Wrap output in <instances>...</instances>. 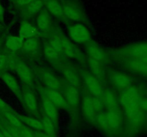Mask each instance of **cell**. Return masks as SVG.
Returning <instances> with one entry per match:
<instances>
[{
  "label": "cell",
  "mask_w": 147,
  "mask_h": 137,
  "mask_svg": "<svg viewBox=\"0 0 147 137\" xmlns=\"http://www.w3.org/2000/svg\"><path fill=\"white\" fill-rule=\"evenodd\" d=\"M68 37L78 44H86L91 40V34L88 29L83 23L71 24L67 30Z\"/></svg>",
  "instance_id": "obj_9"
},
{
  "label": "cell",
  "mask_w": 147,
  "mask_h": 137,
  "mask_svg": "<svg viewBox=\"0 0 147 137\" xmlns=\"http://www.w3.org/2000/svg\"><path fill=\"white\" fill-rule=\"evenodd\" d=\"M86 92H83V95L81 96L80 105H81L82 111L86 119L90 121H93L97 112L93 106L92 95L86 89Z\"/></svg>",
  "instance_id": "obj_16"
},
{
  "label": "cell",
  "mask_w": 147,
  "mask_h": 137,
  "mask_svg": "<svg viewBox=\"0 0 147 137\" xmlns=\"http://www.w3.org/2000/svg\"><path fill=\"white\" fill-rule=\"evenodd\" d=\"M20 121L22 122L24 125L27 126L30 128L39 131H43V124L41 120L34 118L31 116H22L18 114Z\"/></svg>",
  "instance_id": "obj_28"
},
{
  "label": "cell",
  "mask_w": 147,
  "mask_h": 137,
  "mask_svg": "<svg viewBox=\"0 0 147 137\" xmlns=\"http://www.w3.org/2000/svg\"><path fill=\"white\" fill-rule=\"evenodd\" d=\"M20 51H21L23 56L30 59L38 58L41 53V45L37 37L24 39V44Z\"/></svg>",
  "instance_id": "obj_14"
},
{
  "label": "cell",
  "mask_w": 147,
  "mask_h": 137,
  "mask_svg": "<svg viewBox=\"0 0 147 137\" xmlns=\"http://www.w3.org/2000/svg\"><path fill=\"white\" fill-rule=\"evenodd\" d=\"M146 94H147V90H146Z\"/></svg>",
  "instance_id": "obj_37"
},
{
  "label": "cell",
  "mask_w": 147,
  "mask_h": 137,
  "mask_svg": "<svg viewBox=\"0 0 147 137\" xmlns=\"http://www.w3.org/2000/svg\"><path fill=\"white\" fill-rule=\"evenodd\" d=\"M86 64L88 67V71L103 85L107 80V72L105 69L104 64L89 57H86Z\"/></svg>",
  "instance_id": "obj_17"
},
{
  "label": "cell",
  "mask_w": 147,
  "mask_h": 137,
  "mask_svg": "<svg viewBox=\"0 0 147 137\" xmlns=\"http://www.w3.org/2000/svg\"><path fill=\"white\" fill-rule=\"evenodd\" d=\"M7 65H9V57L0 54V71H2Z\"/></svg>",
  "instance_id": "obj_32"
},
{
  "label": "cell",
  "mask_w": 147,
  "mask_h": 137,
  "mask_svg": "<svg viewBox=\"0 0 147 137\" xmlns=\"http://www.w3.org/2000/svg\"><path fill=\"white\" fill-rule=\"evenodd\" d=\"M24 39L20 36H11L6 41V47L13 52L20 51L24 44Z\"/></svg>",
  "instance_id": "obj_29"
},
{
  "label": "cell",
  "mask_w": 147,
  "mask_h": 137,
  "mask_svg": "<svg viewBox=\"0 0 147 137\" xmlns=\"http://www.w3.org/2000/svg\"><path fill=\"white\" fill-rule=\"evenodd\" d=\"M144 93L139 87L133 85L121 91L119 105L124 111L129 124L133 128L142 127L146 123V114L140 105V100Z\"/></svg>",
  "instance_id": "obj_2"
},
{
  "label": "cell",
  "mask_w": 147,
  "mask_h": 137,
  "mask_svg": "<svg viewBox=\"0 0 147 137\" xmlns=\"http://www.w3.org/2000/svg\"><path fill=\"white\" fill-rule=\"evenodd\" d=\"M43 54L45 58V59L47 61L52 64L53 67H55L63 59H64V57L62 54L59 50L55 48L53 46H52L48 41H45L43 44V49H42Z\"/></svg>",
  "instance_id": "obj_20"
},
{
  "label": "cell",
  "mask_w": 147,
  "mask_h": 137,
  "mask_svg": "<svg viewBox=\"0 0 147 137\" xmlns=\"http://www.w3.org/2000/svg\"><path fill=\"white\" fill-rule=\"evenodd\" d=\"M60 51L63 57L69 60H76L81 64H86V58L74 42L60 28L54 26Z\"/></svg>",
  "instance_id": "obj_3"
},
{
  "label": "cell",
  "mask_w": 147,
  "mask_h": 137,
  "mask_svg": "<svg viewBox=\"0 0 147 137\" xmlns=\"http://www.w3.org/2000/svg\"><path fill=\"white\" fill-rule=\"evenodd\" d=\"M45 9L52 17L61 21H67L63 14V6L60 0H43Z\"/></svg>",
  "instance_id": "obj_21"
},
{
  "label": "cell",
  "mask_w": 147,
  "mask_h": 137,
  "mask_svg": "<svg viewBox=\"0 0 147 137\" xmlns=\"http://www.w3.org/2000/svg\"><path fill=\"white\" fill-rule=\"evenodd\" d=\"M1 79L3 80L6 85L9 88L14 94V95L20 100H21L22 97V87L19 84L18 81L16 80L14 76L11 75L9 73H3L1 76Z\"/></svg>",
  "instance_id": "obj_24"
},
{
  "label": "cell",
  "mask_w": 147,
  "mask_h": 137,
  "mask_svg": "<svg viewBox=\"0 0 147 137\" xmlns=\"http://www.w3.org/2000/svg\"><path fill=\"white\" fill-rule=\"evenodd\" d=\"M34 71L42 84L43 87L61 91L64 81L51 69L45 67H37L34 68Z\"/></svg>",
  "instance_id": "obj_7"
},
{
  "label": "cell",
  "mask_w": 147,
  "mask_h": 137,
  "mask_svg": "<svg viewBox=\"0 0 147 137\" xmlns=\"http://www.w3.org/2000/svg\"><path fill=\"white\" fill-rule=\"evenodd\" d=\"M20 101L30 114L34 116L37 117L40 116L38 100L32 88L27 86H23L22 87V97Z\"/></svg>",
  "instance_id": "obj_11"
},
{
  "label": "cell",
  "mask_w": 147,
  "mask_h": 137,
  "mask_svg": "<svg viewBox=\"0 0 147 137\" xmlns=\"http://www.w3.org/2000/svg\"><path fill=\"white\" fill-rule=\"evenodd\" d=\"M109 129H117L123 123V116L120 108L106 110L105 112Z\"/></svg>",
  "instance_id": "obj_22"
},
{
  "label": "cell",
  "mask_w": 147,
  "mask_h": 137,
  "mask_svg": "<svg viewBox=\"0 0 147 137\" xmlns=\"http://www.w3.org/2000/svg\"><path fill=\"white\" fill-rule=\"evenodd\" d=\"M106 72L111 84L119 91H122L134 85V81L132 77L123 71L111 69Z\"/></svg>",
  "instance_id": "obj_8"
},
{
  "label": "cell",
  "mask_w": 147,
  "mask_h": 137,
  "mask_svg": "<svg viewBox=\"0 0 147 137\" xmlns=\"http://www.w3.org/2000/svg\"><path fill=\"white\" fill-rule=\"evenodd\" d=\"M0 124H1V122H0Z\"/></svg>",
  "instance_id": "obj_38"
},
{
  "label": "cell",
  "mask_w": 147,
  "mask_h": 137,
  "mask_svg": "<svg viewBox=\"0 0 147 137\" xmlns=\"http://www.w3.org/2000/svg\"><path fill=\"white\" fill-rule=\"evenodd\" d=\"M9 1H11L15 6L22 9L28 5L33 0H9Z\"/></svg>",
  "instance_id": "obj_31"
},
{
  "label": "cell",
  "mask_w": 147,
  "mask_h": 137,
  "mask_svg": "<svg viewBox=\"0 0 147 137\" xmlns=\"http://www.w3.org/2000/svg\"><path fill=\"white\" fill-rule=\"evenodd\" d=\"M4 7H3L2 4H1V2H0V20L3 19V17H4Z\"/></svg>",
  "instance_id": "obj_35"
},
{
  "label": "cell",
  "mask_w": 147,
  "mask_h": 137,
  "mask_svg": "<svg viewBox=\"0 0 147 137\" xmlns=\"http://www.w3.org/2000/svg\"><path fill=\"white\" fill-rule=\"evenodd\" d=\"M34 135L36 137H54L52 136L48 135V134H45V133H42V132H36L34 133Z\"/></svg>",
  "instance_id": "obj_34"
},
{
  "label": "cell",
  "mask_w": 147,
  "mask_h": 137,
  "mask_svg": "<svg viewBox=\"0 0 147 137\" xmlns=\"http://www.w3.org/2000/svg\"><path fill=\"white\" fill-rule=\"evenodd\" d=\"M45 8L43 0H33L28 5L22 8L23 14L27 17H31L38 14Z\"/></svg>",
  "instance_id": "obj_26"
},
{
  "label": "cell",
  "mask_w": 147,
  "mask_h": 137,
  "mask_svg": "<svg viewBox=\"0 0 147 137\" xmlns=\"http://www.w3.org/2000/svg\"><path fill=\"white\" fill-rule=\"evenodd\" d=\"M38 91L39 94H40V101H41L42 108L43 110V113L55 125L57 123V121H58L59 118L57 108L47 98V97L43 94L41 90L38 89Z\"/></svg>",
  "instance_id": "obj_18"
},
{
  "label": "cell",
  "mask_w": 147,
  "mask_h": 137,
  "mask_svg": "<svg viewBox=\"0 0 147 137\" xmlns=\"http://www.w3.org/2000/svg\"><path fill=\"white\" fill-rule=\"evenodd\" d=\"M146 122L147 123V114H146Z\"/></svg>",
  "instance_id": "obj_36"
},
{
  "label": "cell",
  "mask_w": 147,
  "mask_h": 137,
  "mask_svg": "<svg viewBox=\"0 0 147 137\" xmlns=\"http://www.w3.org/2000/svg\"><path fill=\"white\" fill-rule=\"evenodd\" d=\"M38 89L41 90L43 94L47 97L49 100L57 107V108H61L64 110H69L68 105L65 101L64 96L60 91L57 90L50 89V88H45L41 86L38 88Z\"/></svg>",
  "instance_id": "obj_15"
},
{
  "label": "cell",
  "mask_w": 147,
  "mask_h": 137,
  "mask_svg": "<svg viewBox=\"0 0 147 137\" xmlns=\"http://www.w3.org/2000/svg\"><path fill=\"white\" fill-rule=\"evenodd\" d=\"M111 57L120 62L130 73L147 79V41L118 49L111 54Z\"/></svg>",
  "instance_id": "obj_1"
},
{
  "label": "cell",
  "mask_w": 147,
  "mask_h": 137,
  "mask_svg": "<svg viewBox=\"0 0 147 137\" xmlns=\"http://www.w3.org/2000/svg\"><path fill=\"white\" fill-rule=\"evenodd\" d=\"M60 91L65 98L66 102L68 105L69 110H72L73 111H77L78 107L80 106V101H81L80 88L67 84L64 81Z\"/></svg>",
  "instance_id": "obj_12"
},
{
  "label": "cell",
  "mask_w": 147,
  "mask_h": 137,
  "mask_svg": "<svg viewBox=\"0 0 147 137\" xmlns=\"http://www.w3.org/2000/svg\"><path fill=\"white\" fill-rule=\"evenodd\" d=\"M80 74L85 88L93 96L101 97L104 89L101 83L88 70L80 69Z\"/></svg>",
  "instance_id": "obj_10"
},
{
  "label": "cell",
  "mask_w": 147,
  "mask_h": 137,
  "mask_svg": "<svg viewBox=\"0 0 147 137\" xmlns=\"http://www.w3.org/2000/svg\"><path fill=\"white\" fill-rule=\"evenodd\" d=\"M1 114H2L3 117L5 120V122L9 124V125L16 127V128H20V127L24 125L22 122L20 121L18 114L14 112L12 109L4 111L1 112Z\"/></svg>",
  "instance_id": "obj_27"
},
{
  "label": "cell",
  "mask_w": 147,
  "mask_h": 137,
  "mask_svg": "<svg viewBox=\"0 0 147 137\" xmlns=\"http://www.w3.org/2000/svg\"><path fill=\"white\" fill-rule=\"evenodd\" d=\"M53 23L52 16L45 8L37 14L36 25L40 32L47 35L50 29L53 28Z\"/></svg>",
  "instance_id": "obj_19"
},
{
  "label": "cell",
  "mask_w": 147,
  "mask_h": 137,
  "mask_svg": "<svg viewBox=\"0 0 147 137\" xmlns=\"http://www.w3.org/2000/svg\"><path fill=\"white\" fill-rule=\"evenodd\" d=\"M66 20L82 23L88 21V17L78 0H60Z\"/></svg>",
  "instance_id": "obj_6"
},
{
  "label": "cell",
  "mask_w": 147,
  "mask_h": 137,
  "mask_svg": "<svg viewBox=\"0 0 147 137\" xmlns=\"http://www.w3.org/2000/svg\"><path fill=\"white\" fill-rule=\"evenodd\" d=\"M101 98L103 100L104 108H106V110L119 108L120 105H119V96L116 95L113 90L108 88L103 89Z\"/></svg>",
  "instance_id": "obj_23"
},
{
  "label": "cell",
  "mask_w": 147,
  "mask_h": 137,
  "mask_svg": "<svg viewBox=\"0 0 147 137\" xmlns=\"http://www.w3.org/2000/svg\"><path fill=\"white\" fill-rule=\"evenodd\" d=\"M84 46L87 57L99 61L103 64L110 61L111 59V54H109L101 46L98 44L96 42L90 40V41L84 44Z\"/></svg>",
  "instance_id": "obj_13"
},
{
  "label": "cell",
  "mask_w": 147,
  "mask_h": 137,
  "mask_svg": "<svg viewBox=\"0 0 147 137\" xmlns=\"http://www.w3.org/2000/svg\"><path fill=\"white\" fill-rule=\"evenodd\" d=\"M9 66L12 68L24 86L32 88L34 86V76L32 69L22 57H9Z\"/></svg>",
  "instance_id": "obj_4"
},
{
  "label": "cell",
  "mask_w": 147,
  "mask_h": 137,
  "mask_svg": "<svg viewBox=\"0 0 147 137\" xmlns=\"http://www.w3.org/2000/svg\"><path fill=\"white\" fill-rule=\"evenodd\" d=\"M60 74L62 79L67 84L73 85L80 88L81 86L82 79L80 70L70 61L64 58L55 67Z\"/></svg>",
  "instance_id": "obj_5"
},
{
  "label": "cell",
  "mask_w": 147,
  "mask_h": 137,
  "mask_svg": "<svg viewBox=\"0 0 147 137\" xmlns=\"http://www.w3.org/2000/svg\"><path fill=\"white\" fill-rule=\"evenodd\" d=\"M11 109L9 106L7 104V103L4 101V100L1 99L0 98V112H3L4 111H7V110Z\"/></svg>",
  "instance_id": "obj_33"
},
{
  "label": "cell",
  "mask_w": 147,
  "mask_h": 137,
  "mask_svg": "<svg viewBox=\"0 0 147 137\" xmlns=\"http://www.w3.org/2000/svg\"><path fill=\"white\" fill-rule=\"evenodd\" d=\"M92 98H93V106H94V108L97 114L99 112H101L103 108H104L103 100H102L101 97H96L92 96Z\"/></svg>",
  "instance_id": "obj_30"
},
{
  "label": "cell",
  "mask_w": 147,
  "mask_h": 137,
  "mask_svg": "<svg viewBox=\"0 0 147 137\" xmlns=\"http://www.w3.org/2000/svg\"><path fill=\"white\" fill-rule=\"evenodd\" d=\"M40 33L37 26L34 25L32 23L28 22L27 21H24L21 23L19 29V36L21 37L23 39L37 37V35Z\"/></svg>",
  "instance_id": "obj_25"
}]
</instances>
